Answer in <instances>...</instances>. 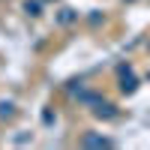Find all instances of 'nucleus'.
I'll return each mask as SVG.
<instances>
[{"instance_id": "nucleus-1", "label": "nucleus", "mask_w": 150, "mask_h": 150, "mask_svg": "<svg viewBox=\"0 0 150 150\" xmlns=\"http://www.w3.org/2000/svg\"><path fill=\"white\" fill-rule=\"evenodd\" d=\"M84 144H111V141H108V138H96V135H87Z\"/></svg>"}]
</instances>
